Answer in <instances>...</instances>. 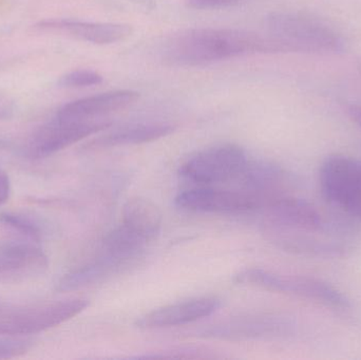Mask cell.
<instances>
[{"label":"cell","mask_w":361,"mask_h":360,"mask_svg":"<svg viewBox=\"0 0 361 360\" xmlns=\"http://www.w3.org/2000/svg\"><path fill=\"white\" fill-rule=\"evenodd\" d=\"M237 285L260 287L317 302L336 310L351 309V300L334 285L314 277L283 275L262 268H245L233 276Z\"/></svg>","instance_id":"3957f363"},{"label":"cell","mask_w":361,"mask_h":360,"mask_svg":"<svg viewBox=\"0 0 361 360\" xmlns=\"http://www.w3.org/2000/svg\"><path fill=\"white\" fill-rule=\"evenodd\" d=\"M220 306L221 300L216 297L195 298L152 311L142 316L137 325L143 329H161L187 325L210 316Z\"/></svg>","instance_id":"9a60e30c"},{"label":"cell","mask_w":361,"mask_h":360,"mask_svg":"<svg viewBox=\"0 0 361 360\" xmlns=\"http://www.w3.org/2000/svg\"><path fill=\"white\" fill-rule=\"evenodd\" d=\"M133 261L101 249L94 259L66 274L57 285L59 292H72L90 287L122 272Z\"/></svg>","instance_id":"e0dca14e"},{"label":"cell","mask_w":361,"mask_h":360,"mask_svg":"<svg viewBox=\"0 0 361 360\" xmlns=\"http://www.w3.org/2000/svg\"><path fill=\"white\" fill-rule=\"evenodd\" d=\"M49 266L46 254L30 242L0 244V283H20L42 276Z\"/></svg>","instance_id":"4fadbf2b"},{"label":"cell","mask_w":361,"mask_h":360,"mask_svg":"<svg viewBox=\"0 0 361 360\" xmlns=\"http://www.w3.org/2000/svg\"><path fill=\"white\" fill-rule=\"evenodd\" d=\"M104 82V77L94 70H74L61 76L59 85L65 88H85L97 86Z\"/></svg>","instance_id":"44dd1931"},{"label":"cell","mask_w":361,"mask_h":360,"mask_svg":"<svg viewBox=\"0 0 361 360\" xmlns=\"http://www.w3.org/2000/svg\"><path fill=\"white\" fill-rule=\"evenodd\" d=\"M82 298L20 308L0 306V336L31 335L57 327L88 308Z\"/></svg>","instance_id":"5b68a950"},{"label":"cell","mask_w":361,"mask_h":360,"mask_svg":"<svg viewBox=\"0 0 361 360\" xmlns=\"http://www.w3.org/2000/svg\"><path fill=\"white\" fill-rule=\"evenodd\" d=\"M11 182L6 171L0 167V206L4 204L10 198Z\"/></svg>","instance_id":"cb8c5ba5"},{"label":"cell","mask_w":361,"mask_h":360,"mask_svg":"<svg viewBox=\"0 0 361 360\" xmlns=\"http://www.w3.org/2000/svg\"><path fill=\"white\" fill-rule=\"evenodd\" d=\"M42 29L61 32L68 36L95 44H110L123 42L133 34L131 25L125 23H93V21L54 19L39 23Z\"/></svg>","instance_id":"2e32d148"},{"label":"cell","mask_w":361,"mask_h":360,"mask_svg":"<svg viewBox=\"0 0 361 360\" xmlns=\"http://www.w3.org/2000/svg\"><path fill=\"white\" fill-rule=\"evenodd\" d=\"M0 224L8 226L23 235L32 241H39L42 237V230L37 223L27 216L15 213H0Z\"/></svg>","instance_id":"ffe728a7"},{"label":"cell","mask_w":361,"mask_h":360,"mask_svg":"<svg viewBox=\"0 0 361 360\" xmlns=\"http://www.w3.org/2000/svg\"><path fill=\"white\" fill-rule=\"evenodd\" d=\"M348 113L353 122L361 128V105L360 104H352L348 107Z\"/></svg>","instance_id":"484cf974"},{"label":"cell","mask_w":361,"mask_h":360,"mask_svg":"<svg viewBox=\"0 0 361 360\" xmlns=\"http://www.w3.org/2000/svg\"><path fill=\"white\" fill-rule=\"evenodd\" d=\"M320 192L324 201L348 219L361 222V160L332 154L319 170Z\"/></svg>","instance_id":"277c9868"},{"label":"cell","mask_w":361,"mask_h":360,"mask_svg":"<svg viewBox=\"0 0 361 360\" xmlns=\"http://www.w3.org/2000/svg\"><path fill=\"white\" fill-rule=\"evenodd\" d=\"M123 225L145 239H156L162 228V213L148 199H129L123 207Z\"/></svg>","instance_id":"d6986e66"},{"label":"cell","mask_w":361,"mask_h":360,"mask_svg":"<svg viewBox=\"0 0 361 360\" xmlns=\"http://www.w3.org/2000/svg\"><path fill=\"white\" fill-rule=\"evenodd\" d=\"M32 342L20 338L0 340V359H13L25 354L31 348Z\"/></svg>","instance_id":"7402d4cb"},{"label":"cell","mask_w":361,"mask_h":360,"mask_svg":"<svg viewBox=\"0 0 361 360\" xmlns=\"http://www.w3.org/2000/svg\"><path fill=\"white\" fill-rule=\"evenodd\" d=\"M264 225L293 232L319 236L348 239V228L343 224L330 222L307 201L295 197L281 196L271 199L263 205Z\"/></svg>","instance_id":"8992f818"},{"label":"cell","mask_w":361,"mask_h":360,"mask_svg":"<svg viewBox=\"0 0 361 360\" xmlns=\"http://www.w3.org/2000/svg\"><path fill=\"white\" fill-rule=\"evenodd\" d=\"M235 181L239 183L241 190L258 199L262 207L271 199L284 196L295 183L292 175L280 165L271 161L250 159Z\"/></svg>","instance_id":"7c38bea8"},{"label":"cell","mask_w":361,"mask_h":360,"mask_svg":"<svg viewBox=\"0 0 361 360\" xmlns=\"http://www.w3.org/2000/svg\"><path fill=\"white\" fill-rule=\"evenodd\" d=\"M265 35L278 53H341L345 40L322 21L299 13H271L265 19Z\"/></svg>","instance_id":"7a4b0ae2"},{"label":"cell","mask_w":361,"mask_h":360,"mask_svg":"<svg viewBox=\"0 0 361 360\" xmlns=\"http://www.w3.org/2000/svg\"><path fill=\"white\" fill-rule=\"evenodd\" d=\"M139 99L140 93L137 91H109L66 104L57 112L56 116L61 120L78 122L104 120L109 114L133 105Z\"/></svg>","instance_id":"5bb4252c"},{"label":"cell","mask_w":361,"mask_h":360,"mask_svg":"<svg viewBox=\"0 0 361 360\" xmlns=\"http://www.w3.org/2000/svg\"><path fill=\"white\" fill-rule=\"evenodd\" d=\"M189 8L195 10H216L238 6L245 0H186Z\"/></svg>","instance_id":"603a6c76"},{"label":"cell","mask_w":361,"mask_h":360,"mask_svg":"<svg viewBox=\"0 0 361 360\" xmlns=\"http://www.w3.org/2000/svg\"><path fill=\"white\" fill-rule=\"evenodd\" d=\"M264 232L267 238L280 249L305 257L326 259L345 257L352 249L348 239L305 234L267 225H264Z\"/></svg>","instance_id":"8fae6325"},{"label":"cell","mask_w":361,"mask_h":360,"mask_svg":"<svg viewBox=\"0 0 361 360\" xmlns=\"http://www.w3.org/2000/svg\"><path fill=\"white\" fill-rule=\"evenodd\" d=\"M296 331V321L286 315L247 314L210 325L201 335L212 340L248 342L290 337Z\"/></svg>","instance_id":"ba28073f"},{"label":"cell","mask_w":361,"mask_h":360,"mask_svg":"<svg viewBox=\"0 0 361 360\" xmlns=\"http://www.w3.org/2000/svg\"><path fill=\"white\" fill-rule=\"evenodd\" d=\"M175 202L180 209L200 213H246L262 207L258 199L243 190H218L206 186L180 192Z\"/></svg>","instance_id":"30bf717a"},{"label":"cell","mask_w":361,"mask_h":360,"mask_svg":"<svg viewBox=\"0 0 361 360\" xmlns=\"http://www.w3.org/2000/svg\"><path fill=\"white\" fill-rule=\"evenodd\" d=\"M175 127L166 123H140L127 125L106 133L86 146L89 150L107 149L120 146L139 145L167 137Z\"/></svg>","instance_id":"ac0fdd59"},{"label":"cell","mask_w":361,"mask_h":360,"mask_svg":"<svg viewBox=\"0 0 361 360\" xmlns=\"http://www.w3.org/2000/svg\"><path fill=\"white\" fill-rule=\"evenodd\" d=\"M243 148L235 144H219L200 150L179 169L180 177L200 185L235 181L247 161Z\"/></svg>","instance_id":"52a82bcc"},{"label":"cell","mask_w":361,"mask_h":360,"mask_svg":"<svg viewBox=\"0 0 361 360\" xmlns=\"http://www.w3.org/2000/svg\"><path fill=\"white\" fill-rule=\"evenodd\" d=\"M13 112H14V107L12 101L8 97L0 95V120L11 118Z\"/></svg>","instance_id":"d4e9b609"},{"label":"cell","mask_w":361,"mask_h":360,"mask_svg":"<svg viewBox=\"0 0 361 360\" xmlns=\"http://www.w3.org/2000/svg\"><path fill=\"white\" fill-rule=\"evenodd\" d=\"M257 53H278L267 35L229 27H195L173 34L163 44V61L173 67H201Z\"/></svg>","instance_id":"6da1fadb"},{"label":"cell","mask_w":361,"mask_h":360,"mask_svg":"<svg viewBox=\"0 0 361 360\" xmlns=\"http://www.w3.org/2000/svg\"><path fill=\"white\" fill-rule=\"evenodd\" d=\"M111 124V120L108 118L93 122H78L61 120L55 116L29 137L25 144V154L31 159L47 158L80 139L109 128Z\"/></svg>","instance_id":"9c48e42d"}]
</instances>
